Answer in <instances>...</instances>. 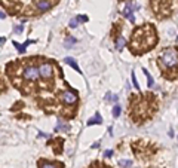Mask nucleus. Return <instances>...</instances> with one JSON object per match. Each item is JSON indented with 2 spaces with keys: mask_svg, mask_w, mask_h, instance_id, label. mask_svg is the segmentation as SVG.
Instances as JSON below:
<instances>
[{
  "mask_svg": "<svg viewBox=\"0 0 178 168\" xmlns=\"http://www.w3.org/2000/svg\"><path fill=\"white\" fill-rule=\"evenodd\" d=\"M158 37H156L154 27L150 24H146L143 27H138L135 31L132 33L131 39V49L134 54H143L156 45Z\"/></svg>",
  "mask_w": 178,
  "mask_h": 168,
  "instance_id": "f257e3e1",
  "label": "nucleus"
},
{
  "mask_svg": "<svg viewBox=\"0 0 178 168\" xmlns=\"http://www.w3.org/2000/svg\"><path fill=\"white\" fill-rule=\"evenodd\" d=\"M159 64L165 70L177 68V65H178V49L177 48H165L159 55Z\"/></svg>",
  "mask_w": 178,
  "mask_h": 168,
  "instance_id": "f03ea898",
  "label": "nucleus"
},
{
  "mask_svg": "<svg viewBox=\"0 0 178 168\" xmlns=\"http://www.w3.org/2000/svg\"><path fill=\"white\" fill-rule=\"evenodd\" d=\"M172 0H151V9L159 18H165L171 14Z\"/></svg>",
  "mask_w": 178,
  "mask_h": 168,
  "instance_id": "7ed1b4c3",
  "label": "nucleus"
},
{
  "mask_svg": "<svg viewBox=\"0 0 178 168\" xmlns=\"http://www.w3.org/2000/svg\"><path fill=\"white\" fill-rule=\"evenodd\" d=\"M39 73L42 79H52L54 78V65L51 63H42L39 65Z\"/></svg>",
  "mask_w": 178,
  "mask_h": 168,
  "instance_id": "20e7f679",
  "label": "nucleus"
},
{
  "mask_svg": "<svg viewBox=\"0 0 178 168\" xmlns=\"http://www.w3.org/2000/svg\"><path fill=\"white\" fill-rule=\"evenodd\" d=\"M39 76H40L39 67H34V65H27L24 68V71H22V78L25 80H36Z\"/></svg>",
  "mask_w": 178,
  "mask_h": 168,
  "instance_id": "39448f33",
  "label": "nucleus"
},
{
  "mask_svg": "<svg viewBox=\"0 0 178 168\" xmlns=\"http://www.w3.org/2000/svg\"><path fill=\"white\" fill-rule=\"evenodd\" d=\"M61 100L65 103V104H76L77 103V95L73 92V91H65L61 94Z\"/></svg>",
  "mask_w": 178,
  "mask_h": 168,
  "instance_id": "423d86ee",
  "label": "nucleus"
},
{
  "mask_svg": "<svg viewBox=\"0 0 178 168\" xmlns=\"http://www.w3.org/2000/svg\"><path fill=\"white\" fill-rule=\"evenodd\" d=\"M140 6L138 5H134V3H128L126 6H125V9H123V15L131 21V22H135V18H134V14H132V11L134 9H138Z\"/></svg>",
  "mask_w": 178,
  "mask_h": 168,
  "instance_id": "0eeeda50",
  "label": "nucleus"
},
{
  "mask_svg": "<svg viewBox=\"0 0 178 168\" xmlns=\"http://www.w3.org/2000/svg\"><path fill=\"white\" fill-rule=\"evenodd\" d=\"M36 6H37V9L40 12H46V11H49L52 8L49 0H36Z\"/></svg>",
  "mask_w": 178,
  "mask_h": 168,
  "instance_id": "6e6552de",
  "label": "nucleus"
},
{
  "mask_svg": "<svg viewBox=\"0 0 178 168\" xmlns=\"http://www.w3.org/2000/svg\"><path fill=\"white\" fill-rule=\"evenodd\" d=\"M69 130H70V125L65 124L62 119H58V122H57V125H55V131H58V132H65V131H69Z\"/></svg>",
  "mask_w": 178,
  "mask_h": 168,
  "instance_id": "1a4fd4ad",
  "label": "nucleus"
},
{
  "mask_svg": "<svg viewBox=\"0 0 178 168\" xmlns=\"http://www.w3.org/2000/svg\"><path fill=\"white\" fill-rule=\"evenodd\" d=\"M30 43H34V40H27L25 43H18V42H13V46L16 48V51H18L19 54H24V52H25V48H27Z\"/></svg>",
  "mask_w": 178,
  "mask_h": 168,
  "instance_id": "9d476101",
  "label": "nucleus"
},
{
  "mask_svg": "<svg viewBox=\"0 0 178 168\" xmlns=\"http://www.w3.org/2000/svg\"><path fill=\"white\" fill-rule=\"evenodd\" d=\"M64 61H65V64H69L70 67H73V68H74V70L77 71V73H82V70H80L79 64H77V63L74 61V58H71V57H67V58H65Z\"/></svg>",
  "mask_w": 178,
  "mask_h": 168,
  "instance_id": "9b49d317",
  "label": "nucleus"
},
{
  "mask_svg": "<svg viewBox=\"0 0 178 168\" xmlns=\"http://www.w3.org/2000/svg\"><path fill=\"white\" fill-rule=\"evenodd\" d=\"M100 124H102V117L97 113L95 116H92L91 119L88 121V127H92V125H100Z\"/></svg>",
  "mask_w": 178,
  "mask_h": 168,
  "instance_id": "f8f14e48",
  "label": "nucleus"
},
{
  "mask_svg": "<svg viewBox=\"0 0 178 168\" xmlns=\"http://www.w3.org/2000/svg\"><path fill=\"white\" fill-rule=\"evenodd\" d=\"M125 45H126L125 37H123V36H119V37L116 39V49H117V51H122L123 48H125Z\"/></svg>",
  "mask_w": 178,
  "mask_h": 168,
  "instance_id": "ddd939ff",
  "label": "nucleus"
},
{
  "mask_svg": "<svg viewBox=\"0 0 178 168\" xmlns=\"http://www.w3.org/2000/svg\"><path fill=\"white\" fill-rule=\"evenodd\" d=\"M143 71H144V75H146V78H147V86H148V88H153V86H154L153 76L148 73V70H147V68H143Z\"/></svg>",
  "mask_w": 178,
  "mask_h": 168,
  "instance_id": "4468645a",
  "label": "nucleus"
},
{
  "mask_svg": "<svg viewBox=\"0 0 178 168\" xmlns=\"http://www.w3.org/2000/svg\"><path fill=\"white\" fill-rule=\"evenodd\" d=\"M39 165H40V168H59V165H57L54 162H46V161L40 162Z\"/></svg>",
  "mask_w": 178,
  "mask_h": 168,
  "instance_id": "2eb2a0df",
  "label": "nucleus"
},
{
  "mask_svg": "<svg viewBox=\"0 0 178 168\" xmlns=\"http://www.w3.org/2000/svg\"><path fill=\"white\" fill-rule=\"evenodd\" d=\"M119 165L123 167V168H129L132 165V161H129V159H120L119 161Z\"/></svg>",
  "mask_w": 178,
  "mask_h": 168,
  "instance_id": "dca6fc26",
  "label": "nucleus"
},
{
  "mask_svg": "<svg viewBox=\"0 0 178 168\" xmlns=\"http://www.w3.org/2000/svg\"><path fill=\"white\" fill-rule=\"evenodd\" d=\"M120 112H122V107H120L119 104H116V106L113 107V116H114V117H117V116L120 115Z\"/></svg>",
  "mask_w": 178,
  "mask_h": 168,
  "instance_id": "f3484780",
  "label": "nucleus"
},
{
  "mask_svg": "<svg viewBox=\"0 0 178 168\" xmlns=\"http://www.w3.org/2000/svg\"><path fill=\"white\" fill-rule=\"evenodd\" d=\"M79 18H73L71 21H70V24H69V26H70V28H76L77 26H79Z\"/></svg>",
  "mask_w": 178,
  "mask_h": 168,
  "instance_id": "a211bd4d",
  "label": "nucleus"
},
{
  "mask_svg": "<svg viewBox=\"0 0 178 168\" xmlns=\"http://www.w3.org/2000/svg\"><path fill=\"white\" fill-rule=\"evenodd\" d=\"M131 78H132V83H134V86H135V89L140 91V85H138V80H137V78H135V73H132Z\"/></svg>",
  "mask_w": 178,
  "mask_h": 168,
  "instance_id": "6ab92c4d",
  "label": "nucleus"
},
{
  "mask_svg": "<svg viewBox=\"0 0 178 168\" xmlns=\"http://www.w3.org/2000/svg\"><path fill=\"white\" fill-rule=\"evenodd\" d=\"M22 30H24V27H22V26H16L15 27V33H22Z\"/></svg>",
  "mask_w": 178,
  "mask_h": 168,
  "instance_id": "aec40b11",
  "label": "nucleus"
},
{
  "mask_svg": "<svg viewBox=\"0 0 178 168\" xmlns=\"http://www.w3.org/2000/svg\"><path fill=\"white\" fill-rule=\"evenodd\" d=\"M77 18H79V21H83V22L88 21V16H86V15H80V16H77Z\"/></svg>",
  "mask_w": 178,
  "mask_h": 168,
  "instance_id": "412c9836",
  "label": "nucleus"
},
{
  "mask_svg": "<svg viewBox=\"0 0 178 168\" xmlns=\"http://www.w3.org/2000/svg\"><path fill=\"white\" fill-rule=\"evenodd\" d=\"M104 155H105L107 158H110L111 155H113V150H105V153H104Z\"/></svg>",
  "mask_w": 178,
  "mask_h": 168,
  "instance_id": "4be33fe9",
  "label": "nucleus"
},
{
  "mask_svg": "<svg viewBox=\"0 0 178 168\" xmlns=\"http://www.w3.org/2000/svg\"><path fill=\"white\" fill-rule=\"evenodd\" d=\"M5 18H6V14L3 11H0V19H5Z\"/></svg>",
  "mask_w": 178,
  "mask_h": 168,
  "instance_id": "5701e85b",
  "label": "nucleus"
},
{
  "mask_svg": "<svg viewBox=\"0 0 178 168\" xmlns=\"http://www.w3.org/2000/svg\"><path fill=\"white\" fill-rule=\"evenodd\" d=\"M5 42V39H2V37H0V43H3Z\"/></svg>",
  "mask_w": 178,
  "mask_h": 168,
  "instance_id": "b1692460",
  "label": "nucleus"
},
{
  "mask_svg": "<svg viewBox=\"0 0 178 168\" xmlns=\"http://www.w3.org/2000/svg\"><path fill=\"white\" fill-rule=\"evenodd\" d=\"M177 40H178V39H177Z\"/></svg>",
  "mask_w": 178,
  "mask_h": 168,
  "instance_id": "393cba45",
  "label": "nucleus"
}]
</instances>
